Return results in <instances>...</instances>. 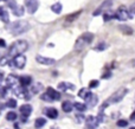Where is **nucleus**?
I'll list each match as a JSON object with an SVG mask.
<instances>
[{"label":"nucleus","mask_w":135,"mask_h":129,"mask_svg":"<svg viewBox=\"0 0 135 129\" xmlns=\"http://www.w3.org/2000/svg\"><path fill=\"white\" fill-rule=\"evenodd\" d=\"M45 115L47 116V117L52 118V120H55V118L58 117V110H57L56 108H52V107H50V108H46L44 110Z\"/></svg>","instance_id":"obj_14"},{"label":"nucleus","mask_w":135,"mask_h":129,"mask_svg":"<svg viewBox=\"0 0 135 129\" xmlns=\"http://www.w3.org/2000/svg\"><path fill=\"white\" fill-rule=\"evenodd\" d=\"M85 102H86V104H88L89 107L96 106V104H97V102H98L97 95H95V94H93V92H90V94H89V96L85 98Z\"/></svg>","instance_id":"obj_15"},{"label":"nucleus","mask_w":135,"mask_h":129,"mask_svg":"<svg viewBox=\"0 0 135 129\" xmlns=\"http://www.w3.org/2000/svg\"><path fill=\"white\" fill-rule=\"evenodd\" d=\"M62 8H63V7H62V4L61 2H56V4H54L51 6V11L54 12V13H56V14H59L62 12Z\"/></svg>","instance_id":"obj_22"},{"label":"nucleus","mask_w":135,"mask_h":129,"mask_svg":"<svg viewBox=\"0 0 135 129\" xmlns=\"http://www.w3.org/2000/svg\"><path fill=\"white\" fill-rule=\"evenodd\" d=\"M0 1H7V0H0Z\"/></svg>","instance_id":"obj_43"},{"label":"nucleus","mask_w":135,"mask_h":129,"mask_svg":"<svg viewBox=\"0 0 135 129\" xmlns=\"http://www.w3.org/2000/svg\"><path fill=\"white\" fill-rule=\"evenodd\" d=\"M115 17V13H112V12H105L104 13V16H103V19H104V21H108V20H110V19H113Z\"/></svg>","instance_id":"obj_30"},{"label":"nucleus","mask_w":135,"mask_h":129,"mask_svg":"<svg viewBox=\"0 0 135 129\" xmlns=\"http://www.w3.org/2000/svg\"><path fill=\"white\" fill-rule=\"evenodd\" d=\"M6 106L8 107V108H16V107H17V101L14 98H8Z\"/></svg>","instance_id":"obj_28"},{"label":"nucleus","mask_w":135,"mask_h":129,"mask_svg":"<svg viewBox=\"0 0 135 129\" xmlns=\"http://www.w3.org/2000/svg\"><path fill=\"white\" fill-rule=\"evenodd\" d=\"M13 14H14V16L21 17L24 14V8L21 6H18V5H17V6L13 8Z\"/></svg>","instance_id":"obj_26"},{"label":"nucleus","mask_w":135,"mask_h":129,"mask_svg":"<svg viewBox=\"0 0 135 129\" xmlns=\"http://www.w3.org/2000/svg\"><path fill=\"white\" fill-rule=\"evenodd\" d=\"M45 125H46V120H45L44 117H38L37 120L35 121V127L38 128V129H39V128H43Z\"/></svg>","instance_id":"obj_21"},{"label":"nucleus","mask_w":135,"mask_h":129,"mask_svg":"<svg viewBox=\"0 0 135 129\" xmlns=\"http://www.w3.org/2000/svg\"><path fill=\"white\" fill-rule=\"evenodd\" d=\"M42 89H43L42 83H36V84H33L32 88H31V94H38V92H40Z\"/></svg>","instance_id":"obj_23"},{"label":"nucleus","mask_w":135,"mask_h":129,"mask_svg":"<svg viewBox=\"0 0 135 129\" xmlns=\"http://www.w3.org/2000/svg\"><path fill=\"white\" fill-rule=\"evenodd\" d=\"M105 49V44L104 43H101L100 45H97V46H96V50H97V51H101V50H104Z\"/></svg>","instance_id":"obj_36"},{"label":"nucleus","mask_w":135,"mask_h":129,"mask_svg":"<svg viewBox=\"0 0 135 129\" xmlns=\"http://www.w3.org/2000/svg\"><path fill=\"white\" fill-rule=\"evenodd\" d=\"M89 94H90L89 89H85V88H83V89H81V90L78 91V96L81 97V98H84V100H85L86 97L89 96Z\"/></svg>","instance_id":"obj_25"},{"label":"nucleus","mask_w":135,"mask_h":129,"mask_svg":"<svg viewBox=\"0 0 135 129\" xmlns=\"http://www.w3.org/2000/svg\"><path fill=\"white\" fill-rule=\"evenodd\" d=\"M79 14H81V11H79V12H76V13H75V14H71V16H68L65 20L68 21V23H71V21L74 20V19H76L77 17L79 16Z\"/></svg>","instance_id":"obj_31"},{"label":"nucleus","mask_w":135,"mask_h":129,"mask_svg":"<svg viewBox=\"0 0 135 129\" xmlns=\"http://www.w3.org/2000/svg\"><path fill=\"white\" fill-rule=\"evenodd\" d=\"M13 64L17 69H24L26 64V57L24 54H19V56L13 58Z\"/></svg>","instance_id":"obj_10"},{"label":"nucleus","mask_w":135,"mask_h":129,"mask_svg":"<svg viewBox=\"0 0 135 129\" xmlns=\"http://www.w3.org/2000/svg\"><path fill=\"white\" fill-rule=\"evenodd\" d=\"M19 111H20V114L23 115V117H27V116H30L31 113H32V107H31L30 104H23V106L19 108Z\"/></svg>","instance_id":"obj_13"},{"label":"nucleus","mask_w":135,"mask_h":129,"mask_svg":"<svg viewBox=\"0 0 135 129\" xmlns=\"http://www.w3.org/2000/svg\"><path fill=\"white\" fill-rule=\"evenodd\" d=\"M131 129H135V127H134V128H131Z\"/></svg>","instance_id":"obj_44"},{"label":"nucleus","mask_w":135,"mask_h":129,"mask_svg":"<svg viewBox=\"0 0 135 129\" xmlns=\"http://www.w3.org/2000/svg\"><path fill=\"white\" fill-rule=\"evenodd\" d=\"M14 128H16V129H19L20 127H19V125H18V123H16V125H14Z\"/></svg>","instance_id":"obj_42"},{"label":"nucleus","mask_w":135,"mask_h":129,"mask_svg":"<svg viewBox=\"0 0 135 129\" xmlns=\"http://www.w3.org/2000/svg\"><path fill=\"white\" fill-rule=\"evenodd\" d=\"M46 94L51 97L52 101H59V100H61V94H59L57 90H55L54 88H51V87H49L46 89Z\"/></svg>","instance_id":"obj_12"},{"label":"nucleus","mask_w":135,"mask_h":129,"mask_svg":"<svg viewBox=\"0 0 135 129\" xmlns=\"http://www.w3.org/2000/svg\"><path fill=\"white\" fill-rule=\"evenodd\" d=\"M42 100L43 101H47V102H52V100H51V97L49 96L47 94H43L42 95Z\"/></svg>","instance_id":"obj_34"},{"label":"nucleus","mask_w":135,"mask_h":129,"mask_svg":"<svg viewBox=\"0 0 135 129\" xmlns=\"http://www.w3.org/2000/svg\"><path fill=\"white\" fill-rule=\"evenodd\" d=\"M6 118H7L8 121H16V118H17V114L14 113V111H9V113H7Z\"/></svg>","instance_id":"obj_29"},{"label":"nucleus","mask_w":135,"mask_h":129,"mask_svg":"<svg viewBox=\"0 0 135 129\" xmlns=\"http://www.w3.org/2000/svg\"><path fill=\"white\" fill-rule=\"evenodd\" d=\"M58 89L62 90V91H66V90H75L76 87L69 82H61L58 84Z\"/></svg>","instance_id":"obj_18"},{"label":"nucleus","mask_w":135,"mask_h":129,"mask_svg":"<svg viewBox=\"0 0 135 129\" xmlns=\"http://www.w3.org/2000/svg\"><path fill=\"white\" fill-rule=\"evenodd\" d=\"M115 18H117L121 21H127L131 18V14H129V11L126 7H120V8L115 12Z\"/></svg>","instance_id":"obj_6"},{"label":"nucleus","mask_w":135,"mask_h":129,"mask_svg":"<svg viewBox=\"0 0 135 129\" xmlns=\"http://www.w3.org/2000/svg\"><path fill=\"white\" fill-rule=\"evenodd\" d=\"M127 92H128V89H127V88H120V89H117L116 91H115L114 94L109 97V98H108V101H105V103L103 104L102 107L107 106V104L117 103V102L122 101V98H123V97L127 95Z\"/></svg>","instance_id":"obj_4"},{"label":"nucleus","mask_w":135,"mask_h":129,"mask_svg":"<svg viewBox=\"0 0 135 129\" xmlns=\"http://www.w3.org/2000/svg\"><path fill=\"white\" fill-rule=\"evenodd\" d=\"M112 7V0H105V1H103L102 4H101V6L98 7L97 9H95V12H94V16H98V14H104L105 12L108 11V8H110Z\"/></svg>","instance_id":"obj_8"},{"label":"nucleus","mask_w":135,"mask_h":129,"mask_svg":"<svg viewBox=\"0 0 135 129\" xmlns=\"http://www.w3.org/2000/svg\"><path fill=\"white\" fill-rule=\"evenodd\" d=\"M97 85H98V81H93V82H90V84H89V88L93 89V88H96Z\"/></svg>","instance_id":"obj_35"},{"label":"nucleus","mask_w":135,"mask_h":129,"mask_svg":"<svg viewBox=\"0 0 135 129\" xmlns=\"http://www.w3.org/2000/svg\"><path fill=\"white\" fill-rule=\"evenodd\" d=\"M98 123H100V121H98V118L95 117V116L90 115L85 118V125H86V128L88 129H96L98 127Z\"/></svg>","instance_id":"obj_9"},{"label":"nucleus","mask_w":135,"mask_h":129,"mask_svg":"<svg viewBox=\"0 0 135 129\" xmlns=\"http://www.w3.org/2000/svg\"><path fill=\"white\" fill-rule=\"evenodd\" d=\"M19 83V78L16 75H8V77L6 78V84L7 87H17V84Z\"/></svg>","instance_id":"obj_16"},{"label":"nucleus","mask_w":135,"mask_h":129,"mask_svg":"<svg viewBox=\"0 0 135 129\" xmlns=\"http://www.w3.org/2000/svg\"><path fill=\"white\" fill-rule=\"evenodd\" d=\"M0 19L4 23H8L9 21V16H8V11L4 7H0Z\"/></svg>","instance_id":"obj_19"},{"label":"nucleus","mask_w":135,"mask_h":129,"mask_svg":"<svg viewBox=\"0 0 135 129\" xmlns=\"http://www.w3.org/2000/svg\"><path fill=\"white\" fill-rule=\"evenodd\" d=\"M93 39H94V34L91 32L83 33L82 36H79V37L77 38L76 43H75V50L79 51V50L84 49L86 45H89L91 42H93Z\"/></svg>","instance_id":"obj_2"},{"label":"nucleus","mask_w":135,"mask_h":129,"mask_svg":"<svg viewBox=\"0 0 135 129\" xmlns=\"http://www.w3.org/2000/svg\"><path fill=\"white\" fill-rule=\"evenodd\" d=\"M127 126H128V121L127 120H119L117 121V127L123 128V127H127Z\"/></svg>","instance_id":"obj_33"},{"label":"nucleus","mask_w":135,"mask_h":129,"mask_svg":"<svg viewBox=\"0 0 135 129\" xmlns=\"http://www.w3.org/2000/svg\"><path fill=\"white\" fill-rule=\"evenodd\" d=\"M9 28H11L12 34H14V36L21 34V33L26 32L27 30H30V24H28L27 21H24V20L14 21V23L11 24Z\"/></svg>","instance_id":"obj_3"},{"label":"nucleus","mask_w":135,"mask_h":129,"mask_svg":"<svg viewBox=\"0 0 135 129\" xmlns=\"http://www.w3.org/2000/svg\"><path fill=\"white\" fill-rule=\"evenodd\" d=\"M62 109H63L64 113H71L72 109H74V104L69 101H65V102H63V104H62Z\"/></svg>","instance_id":"obj_20"},{"label":"nucleus","mask_w":135,"mask_h":129,"mask_svg":"<svg viewBox=\"0 0 135 129\" xmlns=\"http://www.w3.org/2000/svg\"><path fill=\"white\" fill-rule=\"evenodd\" d=\"M25 7L30 14H33L39 7V0H25Z\"/></svg>","instance_id":"obj_7"},{"label":"nucleus","mask_w":135,"mask_h":129,"mask_svg":"<svg viewBox=\"0 0 135 129\" xmlns=\"http://www.w3.org/2000/svg\"><path fill=\"white\" fill-rule=\"evenodd\" d=\"M129 12H131V13H133V14H135V2L132 5L131 7H129Z\"/></svg>","instance_id":"obj_37"},{"label":"nucleus","mask_w":135,"mask_h":129,"mask_svg":"<svg viewBox=\"0 0 135 129\" xmlns=\"http://www.w3.org/2000/svg\"><path fill=\"white\" fill-rule=\"evenodd\" d=\"M1 89H2V88H0V90H1Z\"/></svg>","instance_id":"obj_45"},{"label":"nucleus","mask_w":135,"mask_h":129,"mask_svg":"<svg viewBox=\"0 0 135 129\" xmlns=\"http://www.w3.org/2000/svg\"><path fill=\"white\" fill-rule=\"evenodd\" d=\"M8 63V58L6 56H0V66H5Z\"/></svg>","instance_id":"obj_32"},{"label":"nucleus","mask_w":135,"mask_h":129,"mask_svg":"<svg viewBox=\"0 0 135 129\" xmlns=\"http://www.w3.org/2000/svg\"><path fill=\"white\" fill-rule=\"evenodd\" d=\"M2 80H4V73H2L1 71H0V83L2 82Z\"/></svg>","instance_id":"obj_40"},{"label":"nucleus","mask_w":135,"mask_h":129,"mask_svg":"<svg viewBox=\"0 0 135 129\" xmlns=\"http://www.w3.org/2000/svg\"><path fill=\"white\" fill-rule=\"evenodd\" d=\"M13 94L16 95L18 98L21 100H30V94L24 87H14L13 88Z\"/></svg>","instance_id":"obj_5"},{"label":"nucleus","mask_w":135,"mask_h":129,"mask_svg":"<svg viewBox=\"0 0 135 129\" xmlns=\"http://www.w3.org/2000/svg\"><path fill=\"white\" fill-rule=\"evenodd\" d=\"M76 117H77V121H78V122H82V121L84 120V118H83L84 116H82V115H77Z\"/></svg>","instance_id":"obj_39"},{"label":"nucleus","mask_w":135,"mask_h":129,"mask_svg":"<svg viewBox=\"0 0 135 129\" xmlns=\"http://www.w3.org/2000/svg\"><path fill=\"white\" fill-rule=\"evenodd\" d=\"M6 46V43H5L4 39H0V47H5Z\"/></svg>","instance_id":"obj_38"},{"label":"nucleus","mask_w":135,"mask_h":129,"mask_svg":"<svg viewBox=\"0 0 135 129\" xmlns=\"http://www.w3.org/2000/svg\"><path fill=\"white\" fill-rule=\"evenodd\" d=\"M131 120H132V121H135V110H134V113L132 114V116H131Z\"/></svg>","instance_id":"obj_41"},{"label":"nucleus","mask_w":135,"mask_h":129,"mask_svg":"<svg viewBox=\"0 0 135 129\" xmlns=\"http://www.w3.org/2000/svg\"><path fill=\"white\" fill-rule=\"evenodd\" d=\"M120 30L122 31L123 33H126V34H132L133 33V30H132L129 26H126V25H122V26H120Z\"/></svg>","instance_id":"obj_27"},{"label":"nucleus","mask_w":135,"mask_h":129,"mask_svg":"<svg viewBox=\"0 0 135 129\" xmlns=\"http://www.w3.org/2000/svg\"><path fill=\"white\" fill-rule=\"evenodd\" d=\"M36 61H37L39 64H43V65H54L55 62H56L54 58L44 57V56H40V54H38V56L36 57Z\"/></svg>","instance_id":"obj_11"},{"label":"nucleus","mask_w":135,"mask_h":129,"mask_svg":"<svg viewBox=\"0 0 135 129\" xmlns=\"http://www.w3.org/2000/svg\"><path fill=\"white\" fill-rule=\"evenodd\" d=\"M27 47H28V44H27V42H25V40L14 42L8 49V56L14 58V57L19 56V54H23L24 52L27 50Z\"/></svg>","instance_id":"obj_1"},{"label":"nucleus","mask_w":135,"mask_h":129,"mask_svg":"<svg viewBox=\"0 0 135 129\" xmlns=\"http://www.w3.org/2000/svg\"><path fill=\"white\" fill-rule=\"evenodd\" d=\"M74 108L76 109V110H78V111H81V113H83V111L86 110V104L79 103V102H76V103L74 104Z\"/></svg>","instance_id":"obj_24"},{"label":"nucleus","mask_w":135,"mask_h":129,"mask_svg":"<svg viewBox=\"0 0 135 129\" xmlns=\"http://www.w3.org/2000/svg\"><path fill=\"white\" fill-rule=\"evenodd\" d=\"M19 83H20V87H28V85L32 83V77L31 76H21V77H19Z\"/></svg>","instance_id":"obj_17"}]
</instances>
